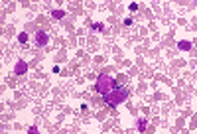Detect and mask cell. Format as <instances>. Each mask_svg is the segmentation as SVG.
<instances>
[{
    "instance_id": "cell-1",
    "label": "cell",
    "mask_w": 197,
    "mask_h": 134,
    "mask_svg": "<svg viewBox=\"0 0 197 134\" xmlns=\"http://www.w3.org/2000/svg\"><path fill=\"white\" fill-rule=\"evenodd\" d=\"M126 97H128V89L126 87H118L116 85L111 93L104 95V100H107V104H111V107H118L120 103L126 100Z\"/></svg>"
},
{
    "instance_id": "cell-7",
    "label": "cell",
    "mask_w": 197,
    "mask_h": 134,
    "mask_svg": "<svg viewBox=\"0 0 197 134\" xmlns=\"http://www.w3.org/2000/svg\"><path fill=\"white\" fill-rule=\"evenodd\" d=\"M51 16H53V18H65V12L63 10H53Z\"/></svg>"
},
{
    "instance_id": "cell-9",
    "label": "cell",
    "mask_w": 197,
    "mask_h": 134,
    "mask_svg": "<svg viewBox=\"0 0 197 134\" xmlns=\"http://www.w3.org/2000/svg\"><path fill=\"white\" fill-rule=\"evenodd\" d=\"M91 30H95V32H103V24H93V26H91Z\"/></svg>"
},
{
    "instance_id": "cell-8",
    "label": "cell",
    "mask_w": 197,
    "mask_h": 134,
    "mask_svg": "<svg viewBox=\"0 0 197 134\" xmlns=\"http://www.w3.org/2000/svg\"><path fill=\"white\" fill-rule=\"evenodd\" d=\"M18 41H20V44H26V41H28V34H20V36H18Z\"/></svg>"
},
{
    "instance_id": "cell-5",
    "label": "cell",
    "mask_w": 197,
    "mask_h": 134,
    "mask_svg": "<svg viewBox=\"0 0 197 134\" xmlns=\"http://www.w3.org/2000/svg\"><path fill=\"white\" fill-rule=\"evenodd\" d=\"M146 126H148V122H146L144 116H142V118H138V130H140V132H146Z\"/></svg>"
},
{
    "instance_id": "cell-6",
    "label": "cell",
    "mask_w": 197,
    "mask_h": 134,
    "mask_svg": "<svg viewBox=\"0 0 197 134\" xmlns=\"http://www.w3.org/2000/svg\"><path fill=\"white\" fill-rule=\"evenodd\" d=\"M178 48H179V49H183V51H189V49L193 48V45H191L189 41H179V44H178Z\"/></svg>"
},
{
    "instance_id": "cell-4",
    "label": "cell",
    "mask_w": 197,
    "mask_h": 134,
    "mask_svg": "<svg viewBox=\"0 0 197 134\" xmlns=\"http://www.w3.org/2000/svg\"><path fill=\"white\" fill-rule=\"evenodd\" d=\"M28 71V65L24 63V61H18V63H16V67H14V73L16 75H24Z\"/></svg>"
},
{
    "instance_id": "cell-3",
    "label": "cell",
    "mask_w": 197,
    "mask_h": 134,
    "mask_svg": "<svg viewBox=\"0 0 197 134\" xmlns=\"http://www.w3.org/2000/svg\"><path fill=\"white\" fill-rule=\"evenodd\" d=\"M47 41H49V36L45 32H37L36 34V44L37 45H47Z\"/></svg>"
},
{
    "instance_id": "cell-2",
    "label": "cell",
    "mask_w": 197,
    "mask_h": 134,
    "mask_svg": "<svg viewBox=\"0 0 197 134\" xmlns=\"http://www.w3.org/2000/svg\"><path fill=\"white\" fill-rule=\"evenodd\" d=\"M116 87V83H114V79L111 77V75H100L99 77V81H97V91L100 95H107V93H111L112 89Z\"/></svg>"
}]
</instances>
